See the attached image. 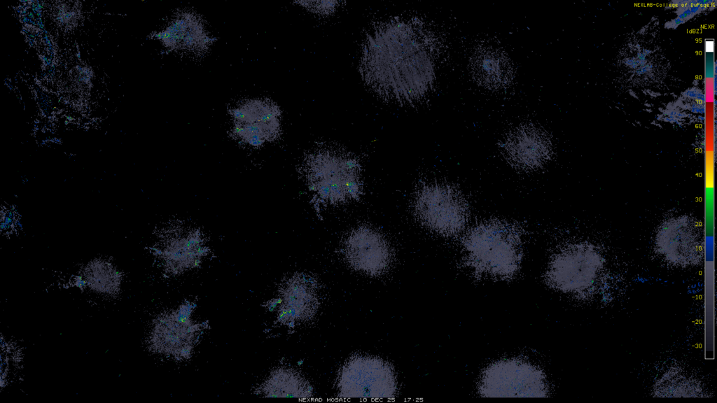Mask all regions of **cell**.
Listing matches in <instances>:
<instances>
[{"mask_svg": "<svg viewBox=\"0 0 717 403\" xmlns=\"http://www.w3.org/2000/svg\"><path fill=\"white\" fill-rule=\"evenodd\" d=\"M432 43L417 18L394 16L375 22L364 35L358 69L368 87L400 106L418 103L433 80Z\"/></svg>", "mask_w": 717, "mask_h": 403, "instance_id": "cell-1", "label": "cell"}, {"mask_svg": "<svg viewBox=\"0 0 717 403\" xmlns=\"http://www.w3.org/2000/svg\"><path fill=\"white\" fill-rule=\"evenodd\" d=\"M300 174L314 206H338L358 200L362 194L358 158L341 147L319 146L309 151Z\"/></svg>", "mask_w": 717, "mask_h": 403, "instance_id": "cell-2", "label": "cell"}, {"mask_svg": "<svg viewBox=\"0 0 717 403\" xmlns=\"http://www.w3.org/2000/svg\"><path fill=\"white\" fill-rule=\"evenodd\" d=\"M520 241L515 225L499 220L485 221L470 229L464 238L466 263L479 274L511 276L518 269Z\"/></svg>", "mask_w": 717, "mask_h": 403, "instance_id": "cell-3", "label": "cell"}, {"mask_svg": "<svg viewBox=\"0 0 717 403\" xmlns=\"http://www.w3.org/2000/svg\"><path fill=\"white\" fill-rule=\"evenodd\" d=\"M415 218L426 228L441 235L460 232L468 219V206L457 189L445 185H425L412 202Z\"/></svg>", "mask_w": 717, "mask_h": 403, "instance_id": "cell-4", "label": "cell"}, {"mask_svg": "<svg viewBox=\"0 0 717 403\" xmlns=\"http://www.w3.org/2000/svg\"><path fill=\"white\" fill-rule=\"evenodd\" d=\"M342 398L391 399L397 392L392 366L377 357L356 355L343 365L337 379Z\"/></svg>", "mask_w": 717, "mask_h": 403, "instance_id": "cell-5", "label": "cell"}, {"mask_svg": "<svg viewBox=\"0 0 717 403\" xmlns=\"http://www.w3.org/2000/svg\"><path fill=\"white\" fill-rule=\"evenodd\" d=\"M604 259L592 245L578 243L566 247L550 262L545 280L564 292L582 294L592 288L604 267Z\"/></svg>", "mask_w": 717, "mask_h": 403, "instance_id": "cell-6", "label": "cell"}, {"mask_svg": "<svg viewBox=\"0 0 717 403\" xmlns=\"http://www.w3.org/2000/svg\"><path fill=\"white\" fill-rule=\"evenodd\" d=\"M193 311V304L186 302L154 320L148 344L155 353L176 360L191 356L204 329L192 318Z\"/></svg>", "mask_w": 717, "mask_h": 403, "instance_id": "cell-7", "label": "cell"}, {"mask_svg": "<svg viewBox=\"0 0 717 403\" xmlns=\"http://www.w3.org/2000/svg\"><path fill=\"white\" fill-rule=\"evenodd\" d=\"M479 392L491 397H539L547 396L542 372L529 363L516 359L490 365L484 372Z\"/></svg>", "mask_w": 717, "mask_h": 403, "instance_id": "cell-8", "label": "cell"}, {"mask_svg": "<svg viewBox=\"0 0 717 403\" xmlns=\"http://www.w3.org/2000/svg\"><path fill=\"white\" fill-rule=\"evenodd\" d=\"M209 253L202 232L181 222L172 223L154 248L163 269L169 275H179L197 267Z\"/></svg>", "mask_w": 717, "mask_h": 403, "instance_id": "cell-9", "label": "cell"}, {"mask_svg": "<svg viewBox=\"0 0 717 403\" xmlns=\"http://www.w3.org/2000/svg\"><path fill=\"white\" fill-rule=\"evenodd\" d=\"M704 239L699 225L686 216L674 217L657 230L655 246L667 262L681 267L699 264L704 255Z\"/></svg>", "mask_w": 717, "mask_h": 403, "instance_id": "cell-10", "label": "cell"}, {"mask_svg": "<svg viewBox=\"0 0 717 403\" xmlns=\"http://www.w3.org/2000/svg\"><path fill=\"white\" fill-rule=\"evenodd\" d=\"M267 305L277 309L281 324L293 326L312 320L319 306L317 281L306 274H293L280 285L278 297Z\"/></svg>", "mask_w": 717, "mask_h": 403, "instance_id": "cell-11", "label": "cell"}, {"mask_svg": "<svg viewBox=\"0 0 717 403\" xmlns=\"http://www.w3.org/2000/svg\"><path fill=\"white\" fill-rule=\"evenodd\" d=\"M342 250L353 269L370 276L385 273L392 260L391 248L385 237L368 226L353 229L344 240Z\"/></svg>", "mask_w": 717, "mask_h": 403, "instance_id": "cell-12", "label": "cell"}, {"mask_svg": "<svg viewBox=\"0 0 717 403\" xmlns=\"http://www.w3.org/2000/svg\"><path fill=\"white\" fill-rule=\"evenodd\" d=\"M501 150L512 166L522 171L541 167L550 156L551 143L539 127L524 125L513 129L501 144Z\"/></svg>", "mask_w": 717, "mask_h": 403, "instance_id": "cell-13", "label": "cell"}, {"mask_svg": "<svg viewBox=\"0 0 717 403\" xmlns=\"http://www.w3.org/2000/svg\"><path fill=\"white\" fill-rule=\"evenodd\" d=\"M469 66L473 79L489 90L506 88L514 78L513 66L508 56L491 46L476 48L471 57Z\"/></svg>", "mask_w": 717, "mask_h": 403, "instance_id": "cell-14", "label": "cell"}, {"mask_svg": "<svg viewBox=\"0 0 717 403\" xmlns=\"http://www.w3.org/2000/svg\"><path fill=\"white\" fill-rule=\"evenodd\" d=\"M154 38L161 41L170 50L194 53L206 50L211 42L199 17L188 12L174 17Z\"/></svg>", "mask_w": 717, "mask_h": 403, "instance_id": "cell-15", "label": "cell"}, {"mask_svg": "<svg viewBox=\"0 0 717 403\" xmlns=\"http://www.w3.org/2000/svg\"><path fill=\"white\" fill-rule=\"evenodd\" d=\"M256 393L268 397H295L309 399L312 389L308 381L293 369H274L260 384Z\"/></svg>", "mask_w": 717, "mask_h": 403, "instance_id": "cell-16", "label": "cell"}, {"mask_svg": "<svg viewBox=\"0 0 717 403\" xmlns=\"http://www.w3.org/2000/svg\"><path fill=\"white\" fill-rule=\"evenodd\" d=\"M653 396L656 397H704V391L695 379L685 375L678 369H669L653 387Z\"/></svg>", "mask_w": 717, "mask_h": 403, "instance_id": "cell-17", "label": "cell"}, {"mask_svg": "<svg viewBox=\"0 0 717 403\" xmlns=\"http://www.w3.org/2000/svg\"><path fill=\"white\" fill-rule=\"evenodd\" d=\"M235 124L279 122L280 113L270 101L249 100L230 111Z\"/></svg>", "mask_w": 717, "mask_h": 403, "instance_id": "cell-18", "label": "cell"}, {"mask_svg": "<svg viewBox=\"0 0 717 403\" xmlns=\"http://www.w3.org/2000/svg\"><path fill=\"white\" fill-rule=\"evenodd\" d=\"M279 122L234 124L233 135L253 147L263 146L267 141H272L279 134Z\"/></svg>", "mask_w": 717, "mask_h": 403, "instance_id": "cell-19", "label": "cell"}, {"mask_svg": "<svg viewBox=\"0 0 717 403\" xmlns=\"http://www.w3.org/2000/svg\"><path fill=\"white\" fill-rule=\"evenodd\" d=\"M85 286H88L95 292L100 293H113L117 289L118 281L114 274L109 269L102 267L90 269L83 278Z\"/></svg>", "mask_w": 717, "mask_h": 403, "instance_id": "cell-20", "label": "cell"}, {"mask_svg": "<svg viewBox=\"0 0 717 403\" xmlns=\"http://www.w3.org/2000/svg\"><path fill=\"white\" fill-rule=\"evenodd\" d=\"M15 221L16 220H15L13 213L11 211H7L5 213L4 218L1 219V231H7L14 224H15Z\"/></svg>", "mask_w": 717, "mask_h": 403, "instance_id": "cell-21", "label": "cell"}]
</instances>
